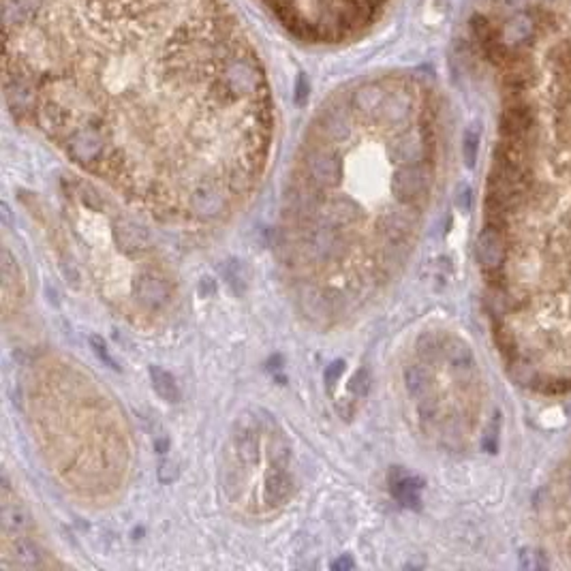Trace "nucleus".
Returning a JSON list of instances; mask_svg holds the SVG:
<instances>
[{"label": "nucleus", "instance_id": "obj_1", "mask_svg": "<svg viewBox=\"0 0 571 571\" xmlns=\"http://www.w3.org/2000/svg\"><path fill=\"white\" fill-rule=\"evenodd\" d=\"M432 182V169L428 163L415 165H398L392 176V193L394 200L405 208H417L426 202Z\"/></svg>", "mask_w": 571, "mask_h": 571}, {"label": "nucleus", "instance_id": "obj_2", "mask_svg": "<svg viewBox=\"0 0 571 571\" xmlns=\"http://www.w3.org/2000/svg\"><path fill=\"white\" fill-rule=\"evenodd\" d=\"M304 171H306L308 186H313L315 191L334 186L342 176L338 157L332 150H328V148H315V146L308 148L304 155Z\"/></svg>", "mask_w": 571, "mask_h": 571}, {"label": "nucleus", "instance_id": "obj_3", "mask_svg": "<svg viewBox=\"0 0 571 571\" xmlns=\"http://www.w3.org/2000/svg\"><path fill=\"white\" fill-rule=\"evenodd\" d=\"M133 295L143 310L159 313L169 304L171 289L165 279L157 276L150 270H143V272H139L133 283Z\"/></svg>", "mask_w": 571, "mask_h": 571}, {"label": "nucleus", "instance_id": "obj_4", "mask_svg": "<svg viewBox=\"0 0 571 571\" xmlns=\"http://www.w3.org/2000/svg\"><path fill=\"white\" fill-rule=\"evenodd\" d=\"M114 238L120 246V251L127 255H137L150 248V236H148V231L127 216L114 218Z\"/></svg>", "mask_w": 571, "mask_h": 571}, {"label": "nucleus", "instance_id": "obj_5", "mask_svg": "<svg viewBox=\"0 0 571 571\" xmlns=\"http://www.w3.org/2000/svg\"><path fill=\"white\" fill-rule=\"evenodd\" d=\"M293 490L291 475L287 473V466H276L272 464V468L265 475V486H263V499L267 505H281L285 503Z\"/></svg>", "mask_w": 571, "mask_h": 571}, {"label": "nucleus", "instance_id": "obj_6", "mask_svg": "<svg viewBox=\"0 0 571 571\" xmlns=\"http://www.w3.org/2000/svg\"><path fill=\"white\" fill-rule=\"evenodd\" d=\"M419 490H421V482L417 477L396 473V477L392 480V494L405 507H419Z\"/></svg>", "mask_w": 571, "mask_h": 571}, {"label": "nucleus", "instance_id": "obj_7", "mask_svg": "<svg viewBox=\"0 0 571 571\" xmlns=\"http://www.w3.org/2000/svg\"><path fill=\"white\" fill-rule=\"evenodd\" d=\"M150 381H152V387L155 392L161 396L165 403H178L180 401V387L176 383L169 372L161 366H150Z\"/></svg>", "mask_w": 571, "mask_h": 571}, {"label": "nucleus", "instance_id": "obj_8", "mask_svg": "<svg viewBox=\"0 0 571 571\" xmlns=\"http://www.w3.org/2000/svg\"><path fill=\"white\" fill-rule=\"evenodd\" d=\"M236 452L244 464H255L259 460V441L253 430H242L236 434Z\"/></svg>", "mask_w": 571, "mask_h": 571}, {"label": "nucleus", "instance_id": "obj_9", "mask_svg": "<svg viewBox=\"0 0 571 571\" xmlns=\"http://www.w3.org/2000/svg\"><path fill=\"white\" fill-rule=\"evenodd\" d=\"M405 381H407V389L413 398H424L426 392H428V379H426V372L417 368V366H409L405 370Z\"/></svg>", "mask_w": 571, "mask_h": 571}, {"label": "nucleus", "instance_id": "obj_10", "mask_svg": "<svg viewBox=\"0 0 571 571\" xmlns=\"http://www.w3.org/2000/svg\"><path fill=\"white\" fill-rule=\"evenodd\" d=\"M90 346H92V351L98 355V360H103L109 368L118 370V364H116V362H114V358L109 355V351H107V344H105V340H103L101 336L92 334V336H90Z\"/></svg>", "mask_w": 571, "mask_h": 571}, {"label": "nucleus", "instance_id": "obj_11", "mask_svg": "<svg viewBox=\"0 0 571 571\" xmlns=\"http://www.w3.org/2000/svg\"><path fill=\"white\" fill-rule=\"evenodd\" d=\"M349 389H351L355 396H360V398H364V396L368 394V389H370V375H368L366 368H362V370L355 372V377H353L351 383H349Z\"/></svg>", "mask_w": 571, "mask_h": 571}, {"label": "nucleus", "instance_id": "obj_12", "mask_svg": "<svg viewBox=\"0 0 571 571\" xmlns=\"http://www.w3.org/2000/svg\"><path fill=\"white\" fill-rule=\"evenodd\" d=\"M242 270H244V265L238 263V261H231V263L227 265V270H225V274H227V279H229V285L236 287V291H240V289L246 285V276L242 274Z\"/></svg>", "mask_w": 571, "mask_h": 571}, {"label": "nucleus", "instance_id": "obj_13", "mask_svg": "<svg viewBox=\"0 0 571 571\" xmlns=\"http://www.w3.org/2000/svg\"><path fill=\"white\" fill-rule=\"evenodd\" d=\"M342 370H344V362H342V360L332 362V364L326 368V375H324L326 383H328V385H336V381L342 377Z\"/></svg>", "mask_w": 571, "mask_h": 571}, {"label": "nucleus", "instance_id": "obj_14", "mask_svg": "<svg viewBox=\"0 0 571 571\" xmlns=\"http://www.w3.org/2000/svg\"><path fill=\"white\" fill-rule=\"evenodd\" d=\"M173 477H176V466L171 464V460H163L161 466H159V480H161L163 484H167V482H171Z\"/></svg>", "mask_w": 571, "mask_h": 571}, {"label": "nucleus", "instance_id": "obj_15", "mask_svg": "<svg viewBox=\"0 0 571 571\" xmlns=\"http://www.w3.org/2000/svg\"><path fill=\"white\" fill-rule=\"evenodd\" d=\"M353 567H355V563H353L351 556H342V559H338V561L332 563L334 571H346V569H353Z\"/></svg>", "mask_w": 571, "mask_h": 571}, {"label": "nucleus", "instance_id": "obj_16", "mask_svg": "<svg viewBox=\"0 0 571 571\" xmlns=\"http://www.w3.org/2000/svg\"><path fill=\"white\" fill-rule=\"evenodd\" d=\"M306 94H308V86L304 84V80H300V86H297V103H304V98H306Z\"/></svg>", "mask_w": 571, "mask_h": 571}]
</instances>
